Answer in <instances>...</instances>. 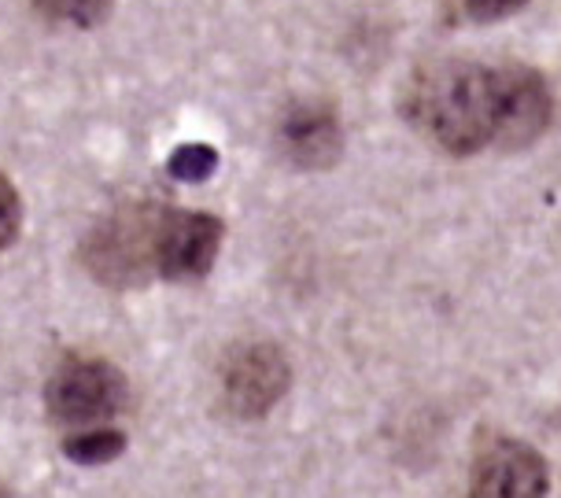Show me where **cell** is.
<instances>
[{"label":"cell","instance_id":"3957f363","mask_svg":"<svg viewBox=\"0 0 561 498\" xmlns=\"http://www.w3.org/2000/svg\"><path fill=\"white\" fill-rule=\"evenodd\" d=\"M126 377L104 358H67L48 377L45 406L59 425H93L123 410Z\"/></svg>","mask_w":561,"mask_h":498},{"label":"cell","instance_id":"30bf717a","mask_svg":"<svg viewBox=\"0 0 561 498\" xmlns=\"http://www.w3.org/2000/svg\"><path fill=\"white\" fill-rule=\"evenodd\" d=\"M167 171L174 182H207L210 174L218 171V152L210 144H182L174 155H170Z\"/></svg>","mask_w":561,"mask_h":498},{"label":"cell","instance_id":"7c38bea8","mask_svg":"<svg viewBox=\"0 0 561 498\" xmlns=\"http://www.w3.org/2000/svg\"><path fill=\"white\" fill-rule=\"evenodd\" d=\"M528 0H458L462 8V19L469 23H503V19L517 15Z\"/></svg>","mask_w":561,"mask_h":498},{"label":"cell","instance_id":"52a82bcc","mask_svg":"<svg viewBox=\"0 0 561 498\" xmlns=\"http://www.w3.org/2000/svg\"><path fill=\"white\" fill-rule=\"evenodd\" d=\"M277 144L299 171H329L344 155V126L325 100H299L280 115Z\"/></svg>","mask_w":561,"mask_h":498},{"label":"cell","instance_id":"8992f818","mask_svg":"<svg viewBox=\"0 0 561 498\" xmlns=\"http://www.w3.org/2000/svg\"><path fill=\"white\" fill-rule=\"evenodd\" d=\"M288 362L274 344H244L233 347L222 370V395L229 414L263 417L288 392Z\"/></svg>","mask_w":561,"mask_h":498},{"label":"cell","instance_id":"277c9868","mask_svg":"<svg viewBox=\"0 0 561 498\" xmlns=\"http://www.w3.org/2000/svg\"><path fill=\"white\" fill-rule=\"evenodd\" d=\"M550 470L536 447L495 436L477 451L469 498H547Z\"/></svg>","mask_w":561,"mask_h":498},{"label":"cell","instance_id":"6da1fadb","mask_svg":"<svg viewBox=\"0 0 561 498\" xmlns=\"http://www.w3.org/2000/svg\"><path fill=\"white\" fill-rule=\"evenodd\" d=\"M403 115L444 152L477 155L491 144L539 141L554 118V96L536 67L436 59L407 78Z\"/></svg>","mask_w":561,"mask_h":498},{"label":"cell","instance_id":"9c48e42d","mask_svg":"<svg viewBox=\"0 0 561 498\" xmlns=\"http://www.w3.org/2000/svg\"><path fill=\"white\" fill-rule=\"evenodd\" d=\"M37 12L53 23H67V26H82L93 30L112 12V0H34Z\"/></svg>","mask_w":561,"mask_h":498},{"label":"cell","instance_id":"5b68a950","mask_svg":"<svg viewBox=\"0 0 561 498\" xmlns=\"http://www.w3.org/2000/svg\"><path fill=\"white\" fill-rule=\"evenodd\" d=\"M226 225L215 215L167 211L156 229V274L167 281H199L218 252H222Z\"/></svg>","mask_w":561,"mask_h":498},{"label":"cell","instance_id":"4fadbf2b","mask_svg":"<svg viewBox=\"0 0 561 498\" xmlns=\"http://www.w3.org/2000/svg\"><path fill=\"white\" fill-rule=\"evenodd\" d=\"M0 498H8V495H4V491H0Z\"/></svg>","mask_w":561,"mask_h":498},{"label":"cell","instance_id":"8fae6325","mask_svg":"<svg viewBox=\"0 0 561 498\" xmlns=\"http://www.w3.org/2000/svg\"><path fill=\"white\" fill-rule=\"evenodd\" d=\"M19 225H23V204H19L15 185L0 174V252L12 247V241L19 236Z\"/></svg>","mask_w":561,"mask_h":498},{"label":"cell","instance_id":"ba28073f","mask_svg":"<svg viewBox=\"0 0 561 498\" xmlns=\"http://www.w3.org/2000/svg\"><path fill=\"white\" fill-rule=\"evenodd\" d=\"M126 451V436L115 428H96V432H78L64 440V454L75 465H107Z\"/></svg>","mask_w":561,"mask_h":498},{"label":"cell","instance_id":"7a4b0ae2","mask_svg":"<svg viewBox=\"0 0 561 498\" xmlns=\"http://www.w3.org/2000/svg\"><path fill=\"white\" fill-rule=\"evenodd\" d=\"M156 229L159 211H148V207L118 211L85 241V266L96 274V281L112 288L140 285L148 270L156 274Z\"/></svg>","mask_w":561,"mask_h":498}]
</instances>
